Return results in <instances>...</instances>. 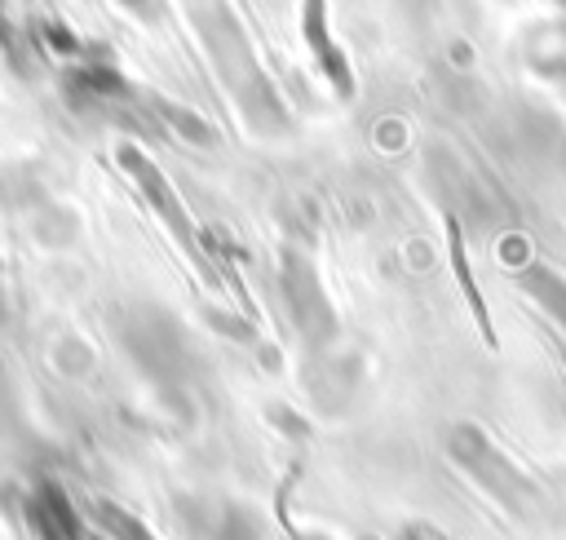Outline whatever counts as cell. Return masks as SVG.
<instances>
[{"label":"cell","mask_w":566,"mask_h":540,"mask_svg":"<svg viewBox=\"0 0 566 540\" xmlns=\"http://www.w3.org/2000/svg\"><path fill=\"white\" fill-rule=\"evenodd\" d=\"M447 451H451V460H455L491 500H500L509 513H526V509H531V500H535L531 478H522V469L486 438L482 425L460 420V425L447 434Z\"/></svg>","instance_id":"cell-1"},{"label":"cell","mask_w":566,"mask_h":540,"mask_svg":"<svg viewBox=\"0 0 566 540\" xmlns=\"http://www.w3.org/2000/svg\"><path fill=\"white\" fill-rule=\"evenodd\" d=\"M279 288H283L287 314H292V323L305 332V341H332V332H336V314H332V305H327V292H323L318 270L310 266V257H301V252H283Z\"/></svg>","instance_id":"cell-2"},{"label":"cell","mask_w":566,"mask_h":540,"mask_svg":"<svg viewBox=\"0 0 566 540\" xmlns=\"http://www.w3.org/2000/svg\"><path fill=\"white\" fill-rule=\"evenodd\" d=\"M301 35L310 44V58L314 66L323 71V80L349 97L354 93V71H349V58L340 53L336 35H332V22H327V0H301Z\"/></svg>","instance_id":"cell-3"},{"label":"cell","mask_w":566,"mask_h":540,"mask_svg":"<svg viewBox=\"0 0 566 540\" xmlns=\"http://www.w3.org/2000/svg\"><path fill=\"white\" fill-rule=\"evenodd\" d=\"M128 345H133V354H137V363L150 372V376H172L177 367H181V354H186V345H181V332L172 328V323H164V319H142V328H133L128 332Z\"/></svg>","instance_id":"cell-4"},{"label":"cell","mask_w":566,"mask_h":540,"mask_svg":"<svg viewBox=\"0 0 566 540\" xmlns=\"http://www.w3.org/2000/svg\"><path fill=\"white\" fill-rule=\"evenodd\" d=\"M522 288H526L531 301H535L544 314H553V323L566 332V279L553 274L548 266H531V270L522 274Z\"/></svg>","instance_id":"cell-5"},{"label":"cell","mask_w":566,"mask_h":540,"mask_svg":"<svg viewBox=\"0 0 566 540\" xmlns=\"http://www.w3.org/2000/svg\"><path fill=\"white\" fill-rule=\"evenodd\" d=\"M208 527H212V540H265V522L248 505H221V513Z\"/></svg>","instance_id":"cell-6"},{"label":"cell","mask_w":566,"mask_h":540,"mask_svg":"<svg viewBox=\"0 0 566 540\" xmlns=\"http://www.w3.org/2000/svg\"><path fill=\"white\" fill-rule=\"evenodd\" d=\"M119 4H124L128 13H137V18H146V22L159 13V0H119Z\"/></svg>","instance_id":"cell-7"},{"label":"cell","mask_w":566,"mask_h":540,"mask_svg":"<svg viewBox=\"0 0 566 540\" xmlns=\"http://www.w3.org/2000/svg\"><path fill=\"white\" fill-rule=\"evenodd\" d=\"M398 540H433V536H424V531H420V527H411V531H402V536H398Z\"/></svg>","instance_id":"cell-8"},{"label":"cell","mask_w":566,"mask_h":540,"mask_svg":"<svg viewBox=\"0 0 566 540\" xmlns=\"http://www.w3.org/2000/svg\"><path fill=\"white\" fill-rule=\"evenodd\" d=\"M292 540H327V536H318V531H301V536H292Z\"/></svg>","instance_id":"cell-9"}]
</instances>
